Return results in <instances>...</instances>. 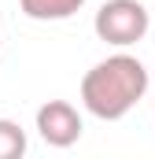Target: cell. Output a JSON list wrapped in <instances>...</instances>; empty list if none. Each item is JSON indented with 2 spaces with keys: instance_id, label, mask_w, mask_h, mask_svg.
I'll list each match as a JSON object with an SVG mask.
<instances>
[{
  "instance_id": "obj_3",
  "label": "cell",
  "mask_w": 155,
  "mask_h": 159,
  "mask_svg": "<svg viewBox=\"0 0 155 159\" xmlns=\"http://www.w3.org/2000/svg\"><path fill=\"white\" fill-rule=\"evenodd\" d=\"M81 115H78L74 104L67 100H48L37 107V133L44 137V144L52 148H70L81 141Z\"/></svg>"
},
{
  "instance_id": "obj_1",
  "label": "cell",
  "mask_w": 155,
  "mask_h": 159,
  "mask_svg": "<svg viewBox=\"0 0 155 159\" xmlns=\"http://www.w3.org/2000/svg\"><path fill=\"white\" fill-rule=\"evenodd\" d=\"M148 93V67L129 56V52H115L107 59H100L85 78H81V104L89 115L104 122L126 119L140 96Z\"/></svg>"
},
{
  "instance_id": "obj_5",
  "label": "cell",
  "mask_w": 155,
  "mask_h": 159,
  "mask_svg": "<svg viewBox=\"0 0 155 159\" xmlns=\"http://www.w3.org/2000/svg\"><path fill=\"white\" fill-rule=\"evenodd\" d=\"M26 156V129L11 119H0V159Z\"/></svg>"
},
{
  "instance_id": "obj_2",
  "label": "cell",
  "mask_w": 155,
  "mask_h": 159,
  "mask_svg": "<svg viewBox=\"0 0 155 159\" xmlns=\"http://www.w3.org/2000/svg\"><path fill=\"white\" fill-rule=\"evenodd\" d=\"M152 26V15L140 0H104V7L96 11L92 19V30L96 37L115 44V48H129L148 34Z\"/></svg>"
},
{
  "instance_id": "obj_4",
  "label": "cell",
  "mask_w": 155,
  "mask_h": 159,
  "mask_svg": "<svg viewBox=\"0 0 155 159\" xmlns=\"http://www.w3.org/2000/svg\"><path fill=\"white\" fill-rule=\"evenodd\" d=\"M19 7L33 22H63L85 7V0H19Z\"/></svg>"
}]
</instances>
